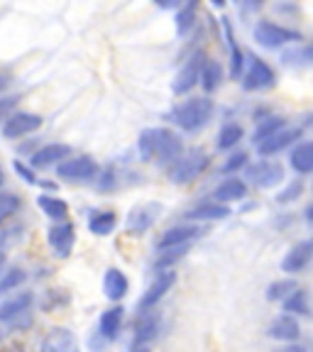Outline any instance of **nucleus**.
Listing matches in <instances>:
<instances>
[{"instance_id":"obj_1","label":"nucleus","mask_w":313,"mask_h":352,"mask_svg":"<svg viewBox=\"0 0 313 352\" xmlns=\"http://www.w3.org/2000/svg\"><path fill=\"white\" fill-rule=\"evenodd\" d=\"M140 157L144 162L149 160H160L162 164H174L179 157L184 154V142L179 135H174L171 130L164 127H149L140 135Z\"/></svg>"},{"instance_id":"obj_2","label":"nucleus","mask_w":313,"mask_h":352,"mask_svg":"<svg viewBox=\"0 0 313 352\" xmlns=\"http://www.w3.org/2000/svg\"><path fill=\"white\" fill-rule=\"evenodd\" d=\"M211 116H213V100L204 96V98H188L179 103L169 113V120L186 132H198L201 127H206Z\"/></svg>"},{"instance_id":"obj_3","label":"nucleus","mask_w":313,"mask_h":352,"mask_svg":"<svg viewBox=\"0 0 313 352\" xmlns=\"http://www.w3.org/2000/svg\"><path fill=\"white\" fill-rule=\"evenodd\" d=\"M211 164V157L204 152V149H191V152L182 154L179 160L171 164L169 176L174 184H191L193 179L204 174Z\"/></svg>"},{"instance_id":"obj_4","label":"nucleus","mask_w":313,"mask_h":352,"mask_svg":"<svg viewBox=\"0 0 313 352\" xmlns=\"http://www.w3.org/2000/svg\"><path fill=\"white\" fill-rule=\"evenodd\" d=\"M255 39L257 44L267 47V50H277V47H284L289 42H301V32L296 30H289V28H281L277 22H270V20H259L252 30Z\"/></svg>"},{"instance_id":"obj_5","label":"nucleus","mask_w":313,"mask_h":352,"mask_svg":"<svg viewBox=\"0 0 313 352\" xmlns=\"http://www.w3.org/2000/svg\"><path fill=\"white\" fill-rule=\"evenodd\" d=\"M245 72H242V86L245 91H262V88H272L277 83V74L267 61H262L257 54H248L245 59Z\"/></svg>"},{"instance_id":"obj_6","label":"nucleus","mask_w":313,"mask_h":352,"mask_svg":"<svg viewBox=\"0 0 313 352\" xmlns=\"http://www.w3.org/2000/svg\"><path fill=\"white\" fill-rule=\"evenodd\" d=\"M56 176L64 179V182H76V184L94 182L96 176H98V164H96L94 157H72V160L61 162L56 166Z\"/></svg>"},{"instance_id":"obj_7","label":"nucleus","mask_w":313,"mask_h":352,"mask_svg":"<svg viewBox=\"0 0 313 352\" xmlns=\"http://www.w3.org/2000/svg\"><path fill=\"white\" fill-rule=\"evenodd\" d=\"M204 235V226H191V223H182V226L169 228L166 232H162V237L157 240V250L166 252V250H179L188 248L193 240Z\"/></svg>"},{"instance_id":"obj_8","label":"nucleus","mask_w":313,"mask_h":352,"mask_svg":"<svg viewBox=\"0 0 313 352\" xmlns=\"http://www.w3.org/2000/svg\"><path fill=\"white\" fill-rule=\"evenodd\" d=\"M204 64H206V54L201 50L193 52V54L188 56L186 64L182 66V72L176 74V78H174V94L176 96L188 94V91L201 81V69H204Z\"/></svg>"},{"instance_id":"obj_9","label":"nucleus","mask_w":313,"mask_h":352,"mask_svg":"<svg viewBox=\"0 0 313 352\" xmlns=\"http://www.w3.org/2000/svg\"><path fill=\"white\" fill-rule=\"evenodd\" d=\"M250 182L259 188H274L277 184L284 182V166L279 162H272V160H262L257 164H252L248 169Z\"/></svg>"},{"instance_id":"obj_10","label":"nucleus","mask_w":313,"mask_h":352,"mask_svg":"<svg viewBox=\"0 0 313 352\" xmlns=\"http://www.w3.org/2000/svg\"><path fill=\"white\" fill-rule=\"evenodd\" d=\"M176 284V274L171 270H166V272H160V274L154 276V281L149 284V289L144 292V296L140 298V303H138V308L140 311H152L157 303L162 301V298L166 296V294L171 292V286Z\"/></svg>"},{"instance_id":"obj_11","label":"nucleus","mask_w":313,"mask_h":352,"mask_svg":"<svg viewBox=\"0 0 313 352\" xmlns=\"http://www.w3.org/2000/svg\"><path fill=\"white\" fill-rule=\"evenodd\" d=\"M47 242H50V248L54 250L56 257H69L74 250V242H76V230L66 220L64 223H54L47 230Z\"/></svg>"},{"instance_id":"obj_12","label":"nucleus","mask_w":313,"mask_h":352,"mask_svg":"<svg viewBox=\"0 0 313 352\" xmlns=\"http://www.w3.org/2000/svg\"><path fill=\"white\" fill-rule=\"evenodd\" d=\"M311 259H313V240H301L284 254V259H281V272H286V274H299V272H303L308 264H311Z\"/></svg>"},{"instance_id":"obj_13","label":"nucleus","mask_w":313,"mask_h":352,"mask_svg":"<svg viewBox=\"0 0 313 352\" xmlns=\"http://www.w3.org/2000/svg\"><path fill=\"white\" fill-rule=\"evenodd\" d=\"M162 213V206L160 204H144V206H138L135 210H130V215H127V232H132V235H142V232H147L149 228L154 226V220L160 218Z\"/></svg>"},{"instance_id":"obj_14","label":"nucleus","mask_w":313,"mask_h":352,"mask_svg":"<svg viewBox=\"0 0 313 352\" xmlns=\"http://www.w3.org/2000/svg\"><path fill=\"white\" fill-rule=\"evenodd\" d=\"M39 127H42V118L34 116V113H12L6 120V125H3V135L8 140H17L39 130Z\"/></svg>"},{"instance_id":"obj_15","label":"nucleus","mask_w":313,"mask_h":352,"mask_svg":"<svg viewBox=\"0 0 313 352\" xmlns=\"http://www.w3.org/2000/svg\"><path fill=\"white\" fill-rule=\"evenodd\" d=\"M39 352H78V340L69 328H54L42 338Z\"/></svg>"},{"instance_id":"obj_16","label":"nucleus","mask_w":313,"mask_h":352,"mask_svg":"<svg viewBox=\"0 0 313 352\" xmlns=\"http://www.w3.org/2000/svg\"><path fill=\"white\" fill-rule=\"evenodd\" d=\"M69 157H72V147H69V144L54 142V144H47V147L37 149V152L30 157V162H32V166H37V169H47V166H52V164L59 166L61 162H66Z\"/></svg>"},{"instance_id":"obj_17","label":"nucleus","mask_w":313,"mask_h":352,"mask_svg":"<svg viewBox=\"0 0 313 352\" xmlns=\"http://www.w3.org/2000/svg\"><path fill=\"white\" fill-rule=\"evenodd\" d=\"M299 138H301V127H284V130H279L277 135H272V138H267L264 142H259L257 152L262 154V157H272V154L281 152V149H286L289 144H294Z\"/></svg>"},{"instance_id":"obj_18","label":"nucleus","mask_w":313,"mask_h":352,"mask_svg":"<svg viewBox=\"0 0 313 352\" xmlns=\"http://www.w3.org/2000/svg\"><path fill=\"white\" fill-rule=\"evenodd\" d=\"M160 328H162V316L154 314V311H144V314L140 316L138 325H135V345L144 347L149 340L157 338Z\"/></svg>"},{"instance_id":"obj_19","label":"nucleus","mask_w":313,"mask_h":352,"mask_svg":"<svg viewBox=\"0 0 313 352\" xmlns=\"http://www.w3.org/2000/svg\"><path fill=\"white\" fill-rule=\"evenodd\" d=\"M32 301H34V296L30 292L10 296L8 301L0 303V320L6 323V320H15V318H20V316H25L30 308H32Z\"/></svg>"},{"instance_id":"obj_20","label":"nucleus","mask_w":313,"mask_h":352,"mask_svg":"<svg viewBox=\"0 0 313 352\" xmlns=\"http://www.w3.org/2000/svg\"><path fill=\"white\" fill-rule=\"evenodd\" d=\"M267 333H270V338H274V340L294 342L301 336V325H299V320L294 318V316L284 314V316H279V318H274V323L270 325Z\"/></svg>"},{"instance_id":"obj_21","label":"nucleus","mask_w":313,"mask_h":352,"mask_svg":"<svg viewBox=\"0 0 313 352\" xmlns=\"http://www.w3.org/2000/svg\"><path fill=\"white\" fill-rule=\"evenodd\" d=\"M215 204H233V201H240V198L248 196V184L242 182V179H237V176H230V179H226V182L220 184L218 188H215Z\"/></svg>"},{"instance_id":"obj_22","label":"nucleus","mask_w":313,"mask_h":352,"mask_svg":"<svg viewBox=\"0 0 313 352\" xmlns=\"http://www.w3.org/2000/svg\"><path fill=\"white\" fill-rule=\"evenodd\" d=\"M127 289H130L127 276L122 274L120 270H116V267H110L103 276V294L105 296H108L110 301H120V298L127 294Z\"/></svg>"},{"instance_id":"obj_23","label":"nucleus","mask_w":313,"mask_h":352,"mask_svg":"<svg viewBox=\"0 0 313 352\" xmlns=\"http://www.w3.org/2000/svg\"><path fill=\"white\" fill-rule=\"evenodd\" d=\"M122 318H125V311H122L120 306H113V308H108V311H103V316H100V320H98L100 336H103L105 340H116V338L120 336Z\"/></svg>"},{"instance_id":"obj_24","label":"nucleus","mask_w":313,"mask_h":352,"mask_svg":"<svg viewBox=\"0 0 313 352\" xmlns=\"http://www.w3.org/2000/svg\"><path fill=\"white\" fill-rule=\"evenodd\" d=\"M228 215H230V208H228V206L211 201V204H201L193 210H188L184 218H188V220H223V218H228Z\"/></svg>"},{"instance_id":"obj_25","label":"nucleus","mask_w":313,"mask_h":352,"mask_svg":"<svg viewBox=\"0 0 313 352\" xmlns=\"http://www.w3.org/2000/svg\"><path fill=\"white\" fill-rule=\"evenodd\" d=\"M116 226H118V215L113 210H98V213H94L88 218V230L98 237L110 235V232L116 230Z\"/></svg>"},{"instance_id":"obj_26","label":"nucleus","mask_w":313,"mask_h":352,"mask_svg":"<svg viewBox=\"0 0 313 352\" xmlns=\"http://www.w3.org/2000/svg\"><path fill=\"white\" fill-rule=\"evenodd\" d=\"M223 30H226V42L228 50H230V74L233 76H242V66H245V54L240 52L235 42V34H233V25L228 17H223Z\"/></svg>"},{"instance_id":"obj_27","label":"nucleus","mask_w":313,"mask_h":352,"mask_svg":"<svg viewBox=\"0 0 313 352\" xmlns=\"http://www.w3.org/2000/svg\"><path fill=\"white\" fill-rule=\"evenodd\" d=\"M37 206L42 208V213L47 215V218L56 220V223H64L66 215H69V206H66V201H61V198H56V196H39Z\"/></svg>"},{"instance_id":"obj_28","label":"nucleus","mask_w":313,"mask_h":352,"mask_svg":"<svg viewBox=\"0 0 313 352\" xmlns=\"http://www.w3.org/2000/svg\"><path fill=\"white\" fill-rule=\"evenodd\" d=\"M296 174H311L313 171V142H301L289 157Z\"/></svg>"},{"instance_id":"obj_29","label":"nucleus","mask_w":313,"mask_h":352,"mask_svg":"<svg viewBox=\"0 0 313 352\" xmlns=\"http://www.w3.org/2000/svg\"><path fill=\"white\" fill-rule=\"evenodd\" d=\"M220 81H223V66L215 59H208L201 69V86L206 88V94H213L220 86Z\"/></svg>"},{"instance_id":"obj_30","label":"nucleus","mask_w":313,"mask_h":352,"mask_svg":"<svg viewBox=\"0 0 313 352\" xmlns=\"http://www.w3.org/2000/svg\"><path fill=\"white\" fill-rule=\"evenodd\" d=\"M284 311L289 316H292V314L308 316V314H311V298H308V294L303 292V289H296V292H294L292 296L284 301Z\"/></svg>"},{"instance_id":"obj_31","label":"nucleus","mask_w":313,"mask_h":352,"mask_svg":"<svg viewBox=\"0 0 313 352\" xmlns=\"http://www.w3.org/2000/svg\"><path fill=\"white\" fill-rule=\"evenodd\" d=\"M286 127V118H279V116H272V118H264L262 122L257 125V130H255V142H264L267 138H272V135H277L279 130H284Z\"/></svg>"},{"instance_id":"obj_32","label":"nucleus","mask_w":313,"mask_h":352,"mask_svg":"<svg viewBox=\"0 0 313 352\" xmlns=\"http://www.w3.org/2000/svg\"><path fill=\"white\" fill-rule=\"evenodd\" d=\"M242 138H245V130H242L237 122H228V125H223V130H220V135H218V147L230 149V147H235Z\"/></svg>"},{"instance_id":"obj_33","label":"nucleus","mask_w":313,"mask_h":352,"mask_svg":"<svg viewBox=\"0 0 313 352\" xmlns=\"http://www.w3.org/2000/svg\"><path fill=\"white\" fill-rule=\"evenodd\" d=\"M296 289H299V284L294 279H279V281H274V284H270L267 298H270V301H286Z\"/></svg>"},{"instance_id":"obj_34","label":"nucleus","mask_w":313,"mask_h":352,"mask_svg":"<svg viewBox=\"0 0 313 352\" xmlns=\"http://www.w3.org/2000/svg\"><path fill=\"white\" fill-rule=\"evenodd\" d=\"M196 10H198V3H186L182 10L176 12V32H179V37H184V34L193 28V22H196Z\"/></svg>"},{"instance_id":"obj_35","label":"nucleus","mask_w":313,"mask_h":352,"mask_svg":"<svg viewBox=\"0 0 313 352\" xmlns=\"http://www.w3.org/2000/svg\"><path fill=\"white\" fill-rule=\"evenodd\" d=\"M22 201L17 193H0V223L6 218H10V215H15L17 210H20Z\"/></svg>"},{"instance_id":"obj_36","label":"nucleus","mask_w":313,"mask_h":352,"mask_svg":"<svg viewBox=\"0 0 313 352\" xmlns=\"http://www.w3.org/2000/svg\"><path fill=\"white\" fill-rule=\"evenodd\" d=\"M25 279H28V274L22 270H17V267H12V270L0 279V294H6V292H10V289H15V286H20Z\"/></svg>"},{"instance_id":"obj_37","label":"nucleus","mask_w":313,"mask_h":352,"mask_svg":"<svg viewBox=\"0 0 313 352\" xmlns=\"http://www.w3.org/2000/svg\"><path fill=\"white\" fill-rule=\"evenodd\" d=\"M299 196H303V182H292L279 196H277V201H279V204H292Z\"/></svg>"},{"instance_id":"obj_38","label":"nucleus","mask_w":313,"mask_h":352,"mask_svg":"<svg viewBox=\"0 0 313 352\" xmlns=\"http://www.w3.org/2000/svg\"><path fill=\"white\" fill-rule=\"evenodd\" d=\"M286 59H289V61L296 59V61H301V64H313V42L299 47L296 52H289V54H286Z\"/></svg>"},{"instance_id":"obj_39","label":"nucleus","mask_w":313,"mask_h":352,"mask_svg":"<svg viewBox=\"0 0 313 352\" xmlns=\"http://www.w3.org/2000/svg\"><path fill=\"white\" fill-rule=\"evenodd\" d=\"M245 164H248V154H245V152H235L230 160L223 164V174H235V171L242 169Z\"/></svg>"},{"instance_id":"obj_40","label":"nucleus","mask_w":313,"mask_h":352,"mask_svg":"<svg viewBox=\"0 0 313 352\" xmlns=\"http://www.w3.org/2000/svg\"><path fill=\"white\" fill-rule=\"evenodd\" d=\"M15 171H17V174H20V179H22V182H25V184H39L37 174H34V171L30 169V166L22 164V162H15Z\"/></svg>"},{"instance_id":"obj_41","label":"nucleus","mask_w":313,"mask_h":352,"mask_svg":"<svg viewBox=\"0 0 313 352\" xmlns=\"http://www.w3.org/2000/svg\"><path fill=\"white\" fill-rule=\"evenodd\" d=\"M17 100H20V98H17V96H12V98H3V100H0V120H3V118H6V120H8V118H10V110L17 105Z\"/></svg>"},{"instance_id":"obj_42","label":"nucleus","mask_w":313,"mask_h":352,"mask_svg":"<svg viewBox=\"0 0 313 352\" xmlns=\"http://www.w3.org/2000/svg\"><path fill=\"white\" fill-rule=\"evenodd\" d=\"M277 352H308L303 345H284L281 350H277Z\"/></svg>"},{"instance_id":"obj_43","label":"nucleus","mask_w":313,"mask_h":352,"mask_svg":"<svg viewBox=\"0 0 313 352\" xmlns=\"http://www.w3.org/2000/svg\"><path fill=\"white\" fill-rule=\"evenodd\" d=\"M8 83H10V78L3 76V74H0V94H3V91H6V88H8Z\"/></svg>"},{"instance_id":"obj_44","label":"nucleus","mask_w":313,"mask_h":352,"mask_svg":"<svg viewBox=\"0 0 313 352\" xmlns=\"http://www.w3.org/2000/svg\"><path fill=\"white\" fill-rule=\"evenodd\" d=\"M306 220H308V223H313V204L306 208Z\"/></svg>"},{"instance_id":"obj_45","label":"nucleus","mask_w":313,"mask_h":352,"mask_svg":"<svg viewBox=\"0 0 313 352\" xmlns=\"http://www.w3.org/2000/svg\"><path fill=\"white\" fill-rule=\"evenodd\" d=\"M3 267H6V254L0 252V270H3Z\"/></svg>"},{"instance_id":"obj_46","label":"nucleus","mask_w":313,"mask_h":352,"mask_svg":"<svg viewBox=\"0 0 313 352\" xmlns=\"http://www.w3.org/2000/svg\"><path fill=\"white\" fill-rule=\"evenodd\" d=\"M132 352H149V350H147V347H135Z\"/></svg>"},{"instance_id":"obj_47","label":"nucleus","mask_w":313,"mask_h":352,"mask_svg":"<svg viewBox=\"0 0 313 352\" xmlns=\"http://www.w3.org/2000/svg\"><path fill=\"white\" fill-rule=\"evenodd\" d=\"M3 182H6V174H3V169H0V186H3Z\"/></svg>"},{"instance_id":"obj_48","label":"nucleus","mask_w":313,"mask_h":352,"mask_svg":"<svg viewBox=\"0 0 313 352\" xmlns=\"http://www.w3.org/2000/svg\"><path fill=\"white\" fill-rule=\"evenodd\" d=\"M0 340H3V336H0Z\"/></svg>"}]
</instances>
